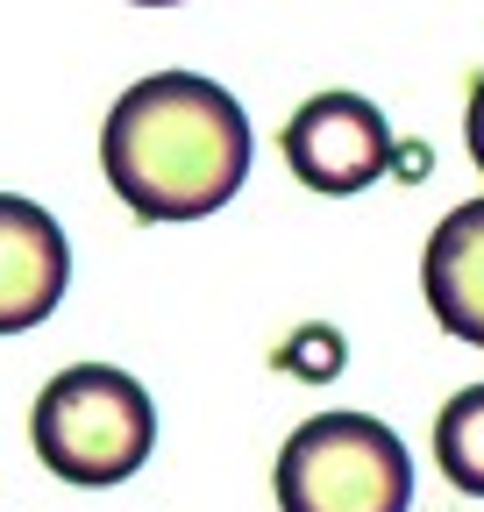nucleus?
<instances>
[{
	"label": "nucleus",
	"mask_w": 484,
	"mask_h": 512,
	"mask_svg": "<svg viewBox=\"0 0 484 512\" xmlns=\"http://www.w3.org/2000/svg\"><path fill=\"white\" fill-rule=\"evenodd\" d=\"M72 285V242L36 200L0 192V335H22L57 313Z\"/></svg>",
	"instance_id": "39448f33"
},
{
	"label": "nucleus",
	"mask_w": 484,
	"mask_h": 512,
	"mask_svg": "<svg viewBox=\"0 0 484 512\" xmlns=\"http://www.w3.org/2000/svg\"><path fill=\"white\" fill-rule=\"evenodd\" d=\"M292 377H307V384H321V377H335L342 370V335L335 328H299L292 342H285V356H278Z\"/></svg>",
	"instance_id": "6e6552de"
},
{
	"label": "nucleus",
	"mask_w": 484,
	"mask_h": 512,
	"mask_svg": "<svg viewBox=\"0 0 484 512\" xmlns=\"http://www.w3.org/2000/svg\"><path fill=\"white\" fill-rule=\"evenodd\" d=\"M285 164L307 192H328V200H349V192L378 185L392 171V128L363 93H314L285 121Z\"/></svg>",
	"instance_id": "20e7f679"
},
{
	"label": "nucleus",
	"mask_w": 484,
	"mask_h": 512,
	"mask_svg": "<svg viewBox=\"0 0 484 512\" xmlns=\"http://www.w3.org/2000/svg\"><path fill=\"white\" fill-rule=\"evenodd\" d=\"M136 8H178V0H136Z\"/></svg>",
	"instance_id": "9d476101"
},
{
	"label": "nucleus",
	"mask_w": 484,
	"mask_h": 512,
	"mask_svg": "<svg viewBox=\"0 0 484 512\" xmlns=\"http://www.w3.org/2000/svg\"><path fill=\"white\" fill-rule=\"evenodd\" d=\"M278 512H406L413 456L371 413H314L278 448Z\"/></svg>",
	"instance_id": "7ed1b4c3"
},
{
	"label": "nucleus",
	"mask_w": 484,
	"mask_h": 512,
	"mask_svg": "<svg viewBox=\"0 0 484 512\" xmlns=\"http://www.w3.org/2000/svg\"><path fill=\"white\" fill-rule=\"evenodd\" d=\"M435 463L456 491L484 498V384H463L435 413Z\"/></svg>",
	"instance_id": "0eeeda50"
},
{
	"label": "nucleus",
	"mask_w": 484,
	"mask_h": 512,
	"mask_svg": "<svg viewBox=\"0 0 484 512\" xmlns=\"http://www.w3.org/2000/svg\"><path fill=\"white\" fill-rule=\"evenodd\" d=\"M420 292H428L442 335L484 349V200H463L456 214H442V228L428 235V256H420Z\"/></svg>",
	"instance_id": "423d86ee"
},
{
	"label": "nucleus",
	"mask_w": 484,
	"mask_h": 512,
	"mask_svg": "<svg viewBox=\"0 0 484 512\" xmlns=\"http://www.w3.org/2000/svg\"><path fill=\"white\" fill-rule=\"evenodd\" d=\"M29 441H36V463L50 477H65L79 491H107L121 477H136L157 448V406L150 392L114 370V363H72L57 370L36 413H29Z\"/></svg>",
	"instance_id": "f03ea898"
},
{
	"label": "nucleus",
	"mask_w": 484,
	"mask_h": 512,
	"mask_svg": "<svg viewBox=\"0 0 484 512\" xmlns=\"http://www.w3.org/2000/svg\"><path fill=\"white\" fill-rule=\"evenodd\" d=\"M100 171L136 221H207L250 178V114L200 72L136 79L107 107Z\"/></svg>",
	"instance_id": "f257e3e1"
},
{
	"label": "nucleus",
	"mask_w": 484,
	"mask_h": 512,
	"mask_svg": "<svg viewBox=\"0 0 484 512\" xmlns=\"http://www.w3.org/2000/svg\"><path fill=\"white\" fill-rule=\"evenodd\" d=\"M463 136H470V164L484 171V79L470 86V114H463Z\"/></svg>",
	"instance_id": "1a4fd4ad"
}]
</instances>
